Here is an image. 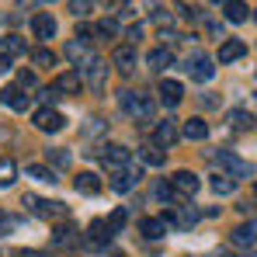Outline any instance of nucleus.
<instances>
[{
	"label": "nucleus",
	"instance_id": "412c9836",
	"mask_svg": "<svg viewBox=\"0 0 257 257\" xmlns=\"http://www.w3.org/2000/svg\"><path fill=\"white\" fill-rule=\"evenodd\" d=\"M146 63H150V70H157V73H164V70H167V66L174 63V52H171V49H164V45H160V49H153V52L146 56Z\"/></svg>",
	"mask_w": 257,
	"mask_h": 257
},
{
	"label": "nucleus",
	"instance_id": "9b49d317",
	"mask_svg": "<svg viewBox=\"0 0 257 257\" xmlns=\"http://www.w3.org/2000/svg\"><path fill=\"white\" fill-rule=\"evenodd\" d=\"M0 101H4L7 108H14V111H25V108L32 104V97L25 94V87H18V84L4 87V90H0Z\"/></svg>",
	"mask_w": 257,
	"mask_h": 257
},
{
	"label": "nucleus",
	"instance_id": "cd10ccee",
	"mask_svg": "<svg viewBox=\"0 0 257 257\" xmlns=\"http://www.w3.org/2000/svg\"><path fill=\"white\" fill-rule=\"evenodd\" d=\"M25 174H28V177H35V181H42V184H56V181H59L56 171H52V167H42V164H28Z\"/></svg>",
	"mask_w": 257,
	"mask_h": 257
},
{
	"label": "nucleus",
	"instance_id": "0eeeda50",
	"mask_svg": "<svg viewBox=\"0 0 257 257\" xmlns=\"http://www.w3.org/2000/svg\"><path fill=\"white\" fill-rule=\"evenodd\" d=\"M139 177H143L139 167H136V171H132V167H122V171H115L111 177H108V188L118 191V195H125V191H132V188L139 184Z\"/></svg>",
	"mask_w": 257,
	"mask_h": 257
},
{
	"label": "nucleus",
	"instance_id": "423d86ee",
	"mask_svg": "<svg viewBox=\"0 0 257 257\" xmlns=\"http://www.w3.org/2000/svg\"><path fill=\"white\" fill-rule=\"evenodd\" d=\"M101 160H104V167H108V171H122V167H128V164H132V150L118 146V143H111V146H104Z\"/></svg>",
	"mask_w": 257,
	"mask_h": 257
},
{
	"label": "nucleus",
	"instance_id": "473e14b6",
	"mask_svg": "<svg viewBox=\"0 0 257 257\" xmlns=\"http://www.w3.org/2000/svg\"><path fill=\"white\" fill-rule=\"evenodd\" d=\"M45 160H49V167L66 171L70 167V150H45Z\"/></svg>",
	"mask_w": 257,
	"mask_h": 257
},
{
	"label": "nucleus",
	"instance_id": "7ed1b4c3",
	"mask_svg": "<svg viewBox=\"0 0 257 257\" xmlns=\"http://www.w3.org/2000/svg\"><path fill=\"white\" fill-rule=\"evenodd\" d=\"M21 205H28L35 215H42V219H66L70 209L63 205V202H49V198H35V195H25V202Z\"/></svg>",
	"mask_w": 257,
	"mask_h": 257
},
{
	"label": "nucleus",
	"instance_id": "a18cd8bd",
	"mask_svg": "<svg viewBox=\"0 0 257 257\" xmlns=\"http://www.w3.org/2000/svg\"><path fill=\"white\" fill-rule=\"evenodd\" d=\"M243 257H257V250H250V254H243Z\"/></svg>",
	"mask_w": 257,
	"mask_h": 257
},
{
	"label": "nucleus",
	"instance_id": "1a4fd4ad",
	"mask_svg": "<svg viewBox=\"0 0 257 257\" xmlns=\"http://www.w3.org/2000/svg\"><path fill=\"white\" fill-rule=\"evenodd\" d=\"M84 80H87V87H90L94 94H101V90L108 87V63H104V59H94V63L87 66Z\"/></svg>",
	"mask_w": 257,
	"mask_h": 257
},
{
	"label": "nucleus",
	"instance_id": "2eb2a0df",
	"mask_svg": "<svg viewBox=\"0 0 257 257\" xmlns=\"http://www.w3.org/2000/svg\"><path fill=\"white\" fill-rule=\"evenodd\" d=\"M87 45H90V42H80V39H73V42L66 45V56H70L77 66L84 63V70L90 66V63H94V59H97V56H90V49H87Z\"/></svg>",
	"mask_w": 257,
	"mask_h": 257
},
{
	"label": "nucleus",
	"instance_id": "aec40b11",
	"mask_svg": "<svg viewBox=\"0 0 257 257\" xmlns=\"http://www.w3.org/2000/svg\"><path fill=\"white\" fill-rule=\"evenodd\" d=\"M80 240V233H77V226H70V222H63L59 229H52V247H70V243H77Z\"/></svg>",
	"mask_w": 257,
	"mask_h": 257
},
{
	"label": "nucleus",
	"instance_id": "8fccbe9b",
	"mask_svg": "<svg viewBox=\"0 0 257 257\" xmlns=\"http://www.w3.org/2000/svg\"><path fill=\"white\" fill-rule=\"evenodd\" d=\"M254 21H257V11H254Z\"/></svg>",
	"mask_w": 257,
	"mask_h": 257
},
{
	"label": "nucleus",
	"instance_id": "39448f33",
	"mask_svg": "<svg viewBox=\"0 0 257 257\" xmlns=\"http://www.w3.org/2000/svg\"><path fill=\"white\" fill-rule=\"evenodd\" d=\"M188 73H191V80H212V73H215V66H212V59L205 56V52H195V56H188V66H184Z\"/></svg>",
	"mask_w": 257,
	"mask_h": 257
},
{
	"label": "nucleus",
	"instance_id": "dca6fc26",
	"mask_svg": "<svg viewBox=\"0 0 257 257\" xmlns=\"http://www.w3.org/2000/svg\"><path fill=\"white\" fill-rule=\"evenodd\" d=\"M181 97H184V87L177 84V80H160V101H164L167 108H177Z\"/></svg>",
	"mask_w": 257,
	"mask_h": 257
},
{
	"label": "nucleus",
	"instance_id": "f3484780",
	"mask_svg": "<svg viewBox=\"0 0 257 257\" xmlns=\"http://www.w3.org/2000/svg\"><path fill=\"white\" fill-rule=\"evenodd\" d=\"M240 56H247V42L226 39V42L219 45V63H233V59H240Z\"/></svg>",
	"mask_w": 257,
	"mask_h": 257
},
{
	"label": "nucleus",
	"instance_id": "f8f14e48",
	"mask_svg": "<svg viewBox=\"0 0 257 257\" xmlns=\"http://www.w3.org/2000/svg\"><path fill=\"white\" fill-rule=\"evenodd\" d=\"M32 35H35V39H52V35H56V18H52V14H35V18H32Z\"/></svg>",
	"mask_w": 257,
	"mask_h": 257
},
{
	"label": "nucleus",
	"instance_id": "f704fd0d",
	"mask_svg": "<svg viewBox=\"0 0 257 257\" xmlns=\"http://www.w3.org/2000/svg\"><path fill=\"white\" fill-rule=\"evenodd\" d=\"M32 63L35 66H56V52L52 49H35L32 52Z\"/></svg>",
	"mask_w": 257,
	"mask_h": 257
},
{
	"label": "nucleus",
	"instance_id": "393cba45",
	"mask_svg": "<svg viewBox=\"0 0 257 257\" xmlns=\"http://www.w3.org/2000/svg\"><path fill=\"white\" fill-rule=\"evenodd\" d=\"M77 191H84V195H97L101 191V177L90 171H80V177H77Z\"/></svg>",
	"mask_w": 257,
	"mask_h": 257
},
{
	"label": "nucleus",
	"instance_id": "9d476101",
	"mask_svg": "<svg viewBox=\"0 0 257 257\" xmlns=\"http://www.w3.org/2000/svg\"><path fill=\"white\" fill-rule=\"evenodd\" d=\"M32 122H35V128H42V132H59V128L66 125L63 111H52V108H39Z\"/></svg>",
	"mask_w": 257,
	"mask_h": 257
},
{
	"label": "nucleus",
	"instance_id": "a19ab883",
	"mask_svg": "<svg viewBox=\"0 0 257 257\" xmlns=\"http://www.w3.org/2000/svg\"><path fill=\"white\" fill-rule=\"evenodd\" d=\"M59 97H63V94H59L56 87H45V90H42V101H45V104H52V101H59Z\"/></svg>",
	"mask_w": 257,
	"mask_h": 257
},
{
	"label": "nucleus",
	"instance_id": "b1692460",
	"mask_svg": "<svg viewBox=\"0 0 257 257\" xmlns=\"http://www.w3.org/2000/svg\"><path fill=\"white\" fill-rule=\"evenodd\" d=\"M0 52L11 59V56H25V52H28V45L21 42L18 35H4V39H0Z\"/></svg>",
	"mask_w": 257,
	"mask_h": 257
},
{
	"label": "nucleus",
	"instance_id": "a211bd4d",
	"mask_svg": "<svg viewBox=\"0 0 257 257\" xmlns=\"http://www.w3.org/2000/svg\"><path fill=\"white\" fill-rule=\"evenodd\" d=\"M174 143H177V128H174L171 118H164L153 128V146H174Z\"/></svg>",
	"mask_w": 257,
	"mask_h": 257
},
{
	"label": "nucleus",
	"instance_id": "e433bc0d",
	"mask_svg": "<svg viewBox=\"0 0 257 257\" xmlns=\"http://www.w3.org/2000/svg\"><path fill=\"white\" fill-rule=\"evenodd\" d=\"M70 7H73L77 18H87L90 14V0H70Z\"/></svg>",
	"mask_w": 257,
	"mask_h": 257
},
{
	"label": "nucleus",
	"instance_id": "4c0bfd02",
	"mask_svg": "<svg viewBox=\"0 0 257 257\" xmlns=\"http://www.w3.org/2000/svg\"><path fill=\"white\" fill-rule=\"evenodd\" d=\"M39 80H35V73H28V70H21L18 73V87H35Z\"/></svg>",
	"mask_w": 257,
	"mask_h": 257
},
{
	"label": "nucleus",
	"instance_id": "f03ea898",
	"mask_svg": "<svg viewBox=\"0 0 257 257\" xmlns=\"http://www.w3.org/2000/svg\"><path fill=\"white\" fill-rule=\"evenodd\" d=\"M111 226H108V219H97V222H90V229H87L84 236V247L87 250H108V243H111Z\"/></svg>",
	"mask_w": 257,
	"mask_h": 257
},
{
	"label": "nucleus",
	"instance_id": "c9c22d12",
	"mask_svg": "<svg viewBox=\"0 0 257 257\" xmlns=\"http://www.w3.org/2000/svg\"><path fill=\"white\" fill-rule=\"evenodd\" d=\"M125 219H128V209H115V212L108 215V226H111V233H118V229L125 226Z\"/></svg>",
	"mask_w": 257,
	"mask_h": 257
},
{
	"label": "nucleus",
	"instance_id": "4468645a",
	"mask_svg": "<svg viewBox=\"0 0 257 257\" xmlns=\"http://www.w3.org/2000/svg\"><path fill=\"white\" fill-rule=\"evenodd\" d=\"M195 219H198V212H195L191 205H177L174 212H167V215H164V222H174V226H181V229L195 226Z\"/></svg>",
	"mask_w": 257,
	"mask_h": 257
},
{
	"label": "nucleus",
	"instance_id": "4be33fe9",
	"mask_svg": "<svg viewBox=\"0 0 257 257\" xmlns=\"http://www.w3.org/2000/svg\"><path fill=\"white\" fill-rule=\"evenodd\" d=\"M139 160L146 167H164V150L153 146V143H146V146H139Z\"/></svg>",
	"mask_w": 257,
	"mask_h": 257
},
{
	"label": "nucleus",
	"instance_id": "72a5a7b5",
	"mask_svg": "<svg viewBox=\"0 0 257 257\" xmlns=\"http://www.w3.org/2000/svg\"><path fill=\"white\" fill-rule=\"evenodd\" d=\"M94 35H101V39H111V35H118V21H115V18H101V21L94 25Z\"/></svg>",
	"mask_w": 257,
	"mask_h": 257
},
{
	"label": "nucleus",
	"instance_id": "bb28decb",
	"mask_svg": "<svg viewBox=\"0 0 257 257\" xmlns=\"http://www.w3.org/2000/svg\"><path fill=\"white\" fill-rule=\"evenodd\" d=\"M18 181V164L11 157H0V188H11Z\"/></svg>",
	"mask_w": 257,
	"mask_h": 257
},
{
	"label": "nucleus",
	"instance_id": "20e7f679",
	"mask_svg": "<svg viewBox=\"0 0 257 257\" xmlns=\"http://www.w3.org/2000/svg\"><path fill=\"white\" fill-rule=\"evenodd\" d=\"M212 160L222 167V171H229V177H250V164H247V160H240L233 150H215Z\"/></svg>",
	"mask_w": 257,
	"mask_h": 257
},
{
	"label": "nucleus",
	"instance_id": "2f4dec72",
	"mask_svg": "<svg viewBox=\"0 0 257 257\" xmlns=\"http://www.w3.org/2000/svg\"><path fill=\"white\" fill-rule=\"evenodd\" d=\"M226 21H233V25L247 21V4L243 0H226Z\"/></svg>",
	"mask_w": 257,
	"mask_h": 257
},
{
	"label": "nucleus",
	"instance_id": "3c124183",
	"mask_svg": "<svg viewBox=\"0 0 257 257\" xmlns=\"http://www.w3.org/2000/svg\"><path fill=\"white\" fill-rule=\"evenodd\" d=\"M115 257H122V254H115Z\"/></svg>",
	"mask_w": 257,
	"mask_h": 257
},
{
	"label": "nucleus",
	"instance_id": "37998d69",
	"mask_svg": "<svg viewBox=\"0 0 257 257\" xmlns=\"http://www.w3.org/2000/svg\"><path fill=\"white\" fill-rule=\"evenodd\" d=\"M7 70H11V59H7V56L0 52V73H7Z\"/></svg>",
	"mask_w": 257,
	"mask_h": 257
},
{
	"label": "nucleus",
	"instance_id": "79ce46f5",
	"mask_svg": "<svg viewBox=\"0 0 257 257\" xmlns=\"http://www.w3.org/2000/svg\"><path fill=\"white\" fill-rule=\"evenodd\" d=\"M125 39H128V45H136L139 39H143V28H139V25H132V28L125 32Z\"/></svg>",
	"mask_w": 257,
	"mask_h": 257
},
{
	"label": "nucleus",
	"instance_id": "7c9ffc66",
	"mask_svg": "<svg viewBox=\"0 0 257 257\" xmlns=\"http://www.w3.org/2000/svg\"><path fill=\"white\" fill-rule=\"evenodd\" d=\"M226 122L236 128V132H243V128L254 125V115H250V111H243V108H236V111H229V115H226Z\"/></svg>",
	"mask_w": 257,
	"mask_h": 257
},
{
	"label": "nucleus",
	"instance_id": "f257e3e1",
	"mask_svg": "<svg viewBox=\"0 0 257 257\" xmlns=\"http://www.w3.org/2000/svg\"><path fill=\"white\" fill-rule=\"evenodd\" d=\"M122 108H125L139 125H143V122H150V118H153V111H157L153 97H150V94H143V90H122Z\"/></svg>",
	"mask_w": 257,
	"mask_h": 257
},
{
	"label": "nucleus",
	"instance_id": "ddd939ff",
	"mask_svg": "<svg viewBox=\"0 0 257 257\" xmlns=\"http://www.w3.org/2000/svg\"><path fill=\"white\" fill-rule=\"evenodd\" d=\"M52 87H56L59 94H80V87H84V80H80V73L66 70V73H59V77L52 80Z\"/></svg>",
	"mask_w": 257,
	"mask_h": 257
},
{
	"label": "nucleus",
	"instance_id": "a878e982",
	"mask_svg": "<svg viewBox=\"0 0 257 257\" xmlns=\"http://www.w3.org/2000/svg\"><path fill=\"white\" fill-rule=\"evenodd\" d=\"M209 188H212L215 195H233V191H236V177H229V174H215L212 181H209Z\"/></svg>",
	"mask_w": 257,
	"mask_h": 257
},
{
	"label": "nucleus",
	"instance_id": "c85d7f7f",
	"mask_svg": "<svg viewBox=\"0 0 257 257\" xmlns=\"http://www.w3.org/2000/svg\"><path fill=\"white\" fill-rule=\"evenodd\" d=\"M139 229H143V236H146V240H160V236L167 233V222H164V219H143V226H139Z\"/></svg>",
	"mask_w": 257,
	"mask_h": 257
},
{
	"label": "nucleus",
	"instance_id": "ea45409f",
	"mask_svg": "<svg viewBox=\"0 0 257 257\" xmlns=\"http://www.w3.org/2000/svg\"><path fill=\"white\" fill-rule=\"evenodd\" d=\"M157 195H160L164 202H174V195H177V191H174L171 184H157Z\"/></svg>",
	"mask_w": 257,
	"mask_h": 257
},
{
	"label": "nucleus",
	"instance_id": "5701e85b",
	"mask_svg": "<svg viewBox=\"0 0 257 257\" xmlns=\"http://www.w3.org/2000/svg\"><path fill=\"white\" fill-rule=\"evenodd\" d=\"M184 139H195V143L209 139V125H205V118H188V122H184Z\"/></svg>",
	"mask_w": 257,
	"mask_h": 257
},
{
	"label": "nucleus",
	"instance_id": "09e8293b",
	"mask_svg": "<svg viewBox=\"0 0 257 257\" xmlns=\"http://www.w3.org/2000/svg\"><path fill=\"white\" fill-rule=\"evenodd\" d=\"M212 4H222V0H212Z\"/></svg>",
	"mask_w": 257,
	"mask_h": 257
},
{
	"label": "nucleus",
	"instance_id": "c756f323",
	"mask_svg": "<svg viewBox=\"0 0 257 257\" xmlns=\"http://www.w3.org/2000/svg\"><path fill=\"white\" fill-rule=\"evenodd\" d=\"M115 66H122L125 73L136 66V45H118L115 49Z\"/></svg>",
	"mask_w": 257,
	"mask_h": 257
},
{
	"label": "nucleus",
	"instance_id": "c03bdc74",
	"mask_svg": "<svg viewBox=\"0 0 257 257\" xmlns=\"http://www.w3.org/2000/svg\"><path fill=\"white\" fill-rule=\"evenodd\" d=\"M18 257H42V254H39V250H21Z\"/></svg>",
	"mask_w": 257,
	"mask_h": 257
},
{
	"label": "nucleus",
	"instance_id": "de8ad7c7",
	"mask_svg": "<svg viewBox=\"0 0 257 257\" xmlns=\"http://www.w3.org/2000/svg\"><path fill=\"white\" fill-rule=\"evenodd\" d=\"M254 198H257V184H254Z\"/></svg>",
	"mask_w": 257,
	"mask_h": 257
},
{
	"label": "nucleus",
	"instance_id": "49530a36",
	"mask_svg": "<svg viewBox=\"0 0 257 257\" xmlns=\"http://www.w3.org/2000/svg\"><path fill=\"white\" fill-rule=\"evenodd\" d=\"M39 4H56V0H39Z\"/></svg>",
	"mask_w": 257,
	"mask_h": 257
},
{
	"label": "nucleus",
	"instance_id": "6e6552de",
	"mask_svg": "<svg viewBox=\"0 0 257 257\" xmlns=\"http://www.w3.org/2000/svg\"><path fill=\"white\" fill-rule=\"evenodd\" d=\"M171 188L181 195V198H191V195L202 188V181H198V174H191V171H177L171 177Z\"/></svg>",
	"mask_w": 257,
	"mask_h": 257
},
{
	"label": "nucleus",
	"instance_id": "58836bf2",
	"mask_svg": "<svg viewBox=\"0 0 257 257\" xmlns=\"http://www.w3.org/2000/svg\"><path fill=\"white\" fill-rule=\"evenodd\" d=\"M150 11H153V21H157V25H171V14H167L164 7H150Z\"/></svg>",
	"mask_w": 257,
	"mask_h": 257
},
{
	"label": "nucleus",
	"instance_id": "6ab92c4d",
	"mask_svg": "<svg viewBox=\"0 0 257 257\" xmlns=\"http://www.w3.org/2000/svg\"><path fill=\"white\" fill-rule=\"evenodd\" d=\"M229 240H233L236 247H254V243H257V222H243V226H236Z\"/></svg>",
	"mask_w": 257,
	"mask_h": 257
}]
</instances>
